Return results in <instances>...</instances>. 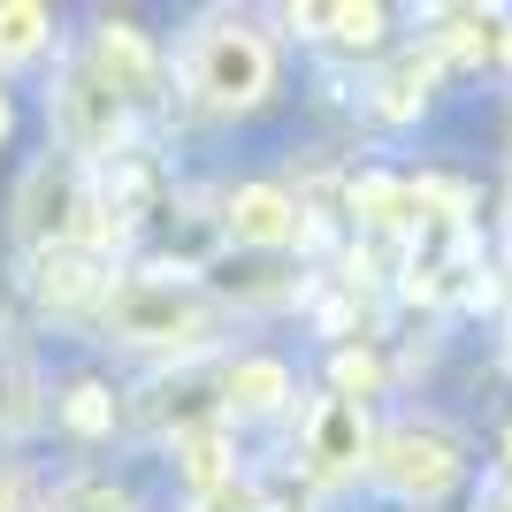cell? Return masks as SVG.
I'll return each instance as SVG.
<instances>
[{"mask_svg":"<svg viewBox=\"0 0 512 512\" xmlns=\"http://www.w3.org/2000/svg\"><path fill=\"white\" fill-rule=\"evenodd\" d=\"M268 85H276V54H268L260 31H245V23H207V31H199V46H192V92H199V107L237 115V107L268 100Z\"/></svg>","mask_w":512,"mask_h":512,"instance_id":"1","label":"cell"},{"mask_svg":"<svg viewBox=\"0 0 512 512\" xmlns=\"http://www.w3.org/2000/svg\"><path fill=\"white\" fill-rule=\"evenodd\" d=\"M375 482L383 490H398V497H413V505H436V497L459 482V444H451L444 428H428V421H398V428H383L375 436Z\"/></svg>","mask_w":512,"mask_h":512,"instance_id":"2","label":"cell"},{"mask_svg":"<svg viewBox=\"0 0 512 512\" xmlns=\"http://www.w3.org/2000/svg\"><path fill=\"white\" fill-rule=\"evenodd\" d=\"M107 321L130 344H199L214 329V306L184 283H130V291L107 299Z\"/></svg>","mask_w":512,"mask_h":512,"instance_id":"3","label":"cell"},{"mask_svg":"<svg viewBox=\"0 0 512 512\" xmlns=\"http://www.w3.org/2000/svg\"><path fill=\"white\" fill-rule=\"evenodd\" d=\"M85 214V184H77V169L69 161H46V169H31V184H23V237L31 245H77V222Z\"/></svg>","mask_w":512,"mask_h":512,"instance_id":"4","label":"cell"},{"mask_svg":"<svg viewBox=\"0 0 512 512\" xmlns=\"http://www.w3.org/2000/svg\"><path fill=\"white\" fill-rule=\"evenodd\" d=\"M92 77H100L115 100H146L153 92V46L130 31V23H100L92 39Z\"/></svg>","mask_w":512,"mask_h":512,"instance_id":"5","label":"cell"},{"mask_svg":"<svg viewBox=\"0 0 512 512\" xmlns=\"http://www.w3.org/2000/svg\"><path fill=\"white\" fill-rule=\"evenodd\" d=\"M230 237L237 245H291L299 237V207L276 184H245V192H230Z\"/></svg>","mask_w":512,"mask_h":512,"instance_id":"6","label":"cell"},{"mask_svg":"<svg viewBox=\"0 0 512 512\" xmlns=\"http://www.w3.org/2000/svg\"><path fill=\"white\" fill-rule=\"evenodd\" d=\"M360 444H367L360 406H352V398H329V406L314 413V467H321V474H344V467H360Z\"/></svg>","mask_w":512,"mask_h":512,"instance_id":"7","label":"cell"},{"mask_svg":"<svg viewBox=\"0 0 512 512\" xmlns=\"http://www.w3.org/2000/svg\"><path fill=\"white\" fill-rule=\"evenodd\" d=\"M283 398H291V375L276 360H237L230 367V406L237 413H276Z\"/></svg>","mask_w":512,"mask_h":512,"instance_id":"8","label":"cell"},{"mask_svg":"<svg viewBox=\"0 0 512 512\" xmlns=\"http://www.w3.org/2000/svg\"><path fill=\"white\" fill-rule=\"evenodd\" d=\"M46 8L39 0H8V8H0V62H23V54H39L46 46Z\"/></svg>","mask_w":512,"mask_h":512,"instance_id":"9","label":"cell"},{"mask_svg":"<svg viewBox=\"0 0 512 512\" xmlns=\"http://www.w3.org/2000/svg\"><path fill=\"white\" fill-rule=\"evenodd\" d=\"M39 291H46L54 306L85 299V291H92V260H85V253H69V245H62V253H46V276H39Z\"/></svg>","mask_w":512,"mask_h":512,"instance_id":"10","label":"cell"},{"mask_svg":"<svg viewBox=\"0 0 512 512\" xmlns=\"http://www.w3.org/2000/svg\"><path fill=\"white\" fill-rule=\"evenodd\" d=\"M306 23H337L329 39H344V46H375L383 39V8H306Z\"/></svg>","mask_w":512,"mask_h":512,"instance_id":"11","label":"cell"},{"mask_svg":"<svg viewBox=\"0 0 512 512\" xmlns=\"http://www.w3.org/2000/svg\"><path fill=\"white\" fill-rule=\"evenodd\" d=\"M184 474H192V490H222V436H192L184 444Z\"/></svg>","mask_w":512,"mask_h":512,"instance_id":"12","label":"cell"},{"mask_svg":"<svg viewBox=\"0 0 512 512\" xmlns=\"http://www.w3.org/2000/svg\"><path fill=\"white\" fill-rule=\"evenodd\" d=\"M69 428H85V436H100V428H107V390H92V383H77V390H69Z\"/></svg>","mask_w":512,"mask_h":512,"instance_id":"13","label":"cell"},{"mask_svg":"<svg viewBox=\"0 0 512 512\" xmlns=\"http://www.w3.org/2000/svg\"><path fill=\"white\" fill-rule=\"evenodd\" d=\"M413 85H421V62H406V69L383 85V115H413Z\"/></svg>","mask_w":512,"mask_h":512,"instance_id":"14","label":"cell"},{"mask_svg":"<svg viewBox=\"0 0 512 512\" xmlns=\"http://www.w3.org/2000/svg\"><path fill=\"white\" fill-rule=\"evenodd\" d=\"M54 512H115V497H107V490H69Z\"/></svg>","mask_w":512,"mask_h":512,"instance_id":"15","label":"cell"},{"mask_svg":"<svg viewBox=\"0 0 512 512\" xmlns=\"http://www.w3.org/2000/svg\"><path fill=\"white\" fill-rule=\"evenodd\" d=\"M0 512H23V482H16V467H0Z\"/></svg>","mask_w":512,"mask_h":512,"instance_id":"16","label":"cell"},{"mask_svg":"<svg viewBox=\"0 0 512 512\" xmlns=\"http://www.w3.org/2000/svg\"><path fill=\"white\" fill-rule=\"evenodd\" d=\"M8 123H16V115H8V92H0V138H8Z\"/></svg>","mask_w":512,"mask_h":512,"instance_id":"17","label":"cell"},{"mask_svg":"<svg viewBox=\"0 0 512 512\" xmlns=\"http://www.w3.org/2000/svg\"><path fill=\"white\" fill-rule=\"evenodd\" d=\"M505 467H512V428H505Z\"/></svg>","mask_w":512,"mask_h":512,"instance_id":"18","label":"cell"},{"mask_svg":"<svg viewBox=\"0 0 512 512\" xmlns=\"http://www.w3.org/2000/svg\"><path fill=\"white\" fill-rule=\"evenodd\" d=\"M497 512H512V490H505V505H497Z\"/></svg>","mask_w":512,"mask_h":512,"instance_id":"19","label":"cell"}]
</instances>
